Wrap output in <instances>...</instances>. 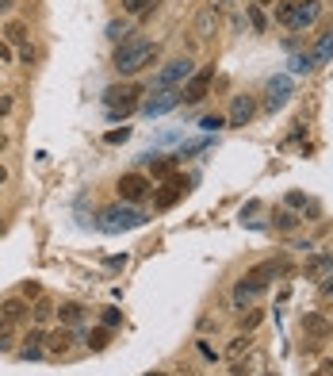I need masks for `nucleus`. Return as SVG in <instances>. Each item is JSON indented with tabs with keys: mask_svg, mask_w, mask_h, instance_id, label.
<instances>
[{
	"mask_svg": "<svg viewBox=\"0 0 333 376\" xmlns=\"http://www.w3.org/2000/svg\"><path fill=\"white\" fill-rule=\"evenodd\" d=\"M157 62V46L146 43V39H127L115 46V58H111V65H115L119 77H135V73H142L146 65Z\"/></svg>",
	"mask_w": 333,
	"mask_h": 376,
	"instance_id": "1",
	"label": "nucleus"
},
{
	"mask_svg": "<svg viewBox=\"0 0 333 376\" xmlns=\"http://www.w3.org/2000/svg\"><path fill=\"white\" fill-rule=\"evenodd\" d=\"M142 96H146V89L138 81H127V84H111L103 92V104H108V111H115V116H130L142 104Z\"/></svg>",
	"mask_w": 333,
	"mask_h": 376,
	"instance_id": "2",
	"label": "nucleus"
},
{
	"mask_svg": "<svg viewBox=\"0 0 333 376\" xmlns=\"http://www.w3.org/2000/svg\"><path fill=\"white\" fill-rule=\"evenodd\" d=\"M218 31H222V12H218L215 0H207V4H199V8H196L192 35H196V43H211Z\"/></svg>",
	"mask_w": 333,
	"mask_h": 376,
	"instance_id": "3",
	"label": "nucleus"
},
{
	"mask_svg": "<svg viewBox=\"0 0 333 376\" xmlns=\"http://www.w3.org/2000/svg\"><path fill=\"white\" fill-rule=\"evenodd\" d=\"M115 192L123 204H142L146 196H154V181L146 173H123L115 181Z\"/></svg>",
	"mask_w": 333,
	"mask_h": 376,
	"instance_id": "4",
	"label": "nucleus"
},
{
	"mask_svg": "<svg viewBox=\"0 0 333 376\" xmlns=\"http://www.w3.org/2000/svg\"><path fill=\"white\" fill-rule=\"evenodd\" d=\"M211 84H215V65H203V70H196L192 77L180 84V100L184 104H199V100H207Z\"/></svg>",
	"mask_w": 333,
	"mask_h": 376,
	"instance_id": "5",
	"label": "nucleus"
},
{
	"mask_svg": "<svg viewBox=\"0 0 333 376\" xmlns=\"http://www.w3.org/2000/svg\"><path fill=\"white\" fill-rule=\"evenodd\" d=\"M100 219H103V231H130V227H142L146 215L135 211V208H108Z\"/></svg>",
	"mask_w": 333,
	"mask_h": 376,
	"instance_id": "6",
	"label": "nucleus"
},
{
	"mask_svg": "<svg viewBox=\"0 0 333 376\" xmlns=\"http://www.w3.org/2000/svg\"><path fill=\"white\" fill-rule=\"evenodd\" d=\"M188 77H192V62H188V58H173L154 77V89H176V84H184Z\"/></svg>",
	"mask_w": 333,
	"mask_h": 376,
	"instance_id": "7",
	"label": "nucleus"
},
{
	"mask_svg": "<svg viewBox=\"0 0 333 376\" xmlns=\"http://www.w3.org/2000/svg\"><path fill=\"white\" fill-rule=\"evenodd\" d=\"M31 319V307L23 304V299H0V331H12V326H20Z\"/></svg>",
	"mask_w": 333,
	"mask_h": 376,
	"instance_id": "8",
	"label": "nucleus"
},
{
	"mask_svg": "<svg viewBox=\"0 0 333 376\" xmlns=\"http://www.w3.org/2000/svg\"><path fill=\"white\" fill-rule=\"evenodd\" d=\"M184 192H188V177L173 173V177H169V181H165V184H161V192L154 196V204H157L161 211H165V208H173V204H176L180 196H184Z\"/></svg>",
	"mask_w": 333,
	"mask_h": 376,
	"instance_id": "9",
	"label": "nucleus"
},
{
	"mask_svg": "<svg viewBox=\"0 0 333 376\" xmlns=\"http://www.w3.org/2000/svg\"><path fill=\"white\" fill-rule=\"evenodd\" d=\"M303 277L307 280H326V277H333V253H326V250H318V253H310L307 258V265H303Z\"/></svg>",
	"mask_w": 333,
	"mask_h": 376,
	"instance_id": "10",
	"label": "nucleus"
},
{
	"mask_svg": "<svg viewBox=\"0 0 333 376\" xmlns=\"http://www.w3.org/2000/svg\"><path fill=\"white\" fill-rule=\"evenodd\" d=\"M176 104H180V89H154L149 100L142 104V111H146V116H161V111H169Z\"/></svg>",
	"mask_w": 333,
	"mask_h": 376,
	"instance_id": "11",
	"label": "nucleus"
},
{
	"mask_svg": "<svg viewBox=\"0 0 333 376\" xmlns=\"http://www.w3.org/2000/svg\"><path fill=\"white\" fill-rule=\"evenodd\" d=\"M303 334L314 338V342H329V338H333V323L322 311H307V315H303Z\"/></svg>",
	"mask_w": 333,
	"mask_h": 376,
	"instance_id": "12",
	"label": "nucleus"
},
{
	"mask_svg": "<svg viewBox=\"0 0 333 376\" xmlns=\"http://www.w3.org/2000/svg\"><path fill=\"white\" fill-rule=\"evenodd\" d=\"M261 292H264V284H256L253 277H242V280L234 284V307H237V311H249L253 299L261 296Z\"/></svg>",
	"mask_w": 333,
	"mask_h": 376,
	"instance_id": "13",
	"label": "nucleus"
},
{
	"mask_svg": "<svg viewBox=\"0 0 333 376\" xmlns=\"http://www.w3.org/2000/svg\"><path fill=\"white\" fill-rule=\"evenodd\" d=\"M264 365H269V357H264L261 350H249L245 357H237L230 376H264Z\"/></svg>",
	"mask_w": 333,
	"mask_h": 376,
	"instance_id": "14",
	"label": "nucleus"
},
{
	"mask_svg": "<svg viewBox=\"0 0 333 376\" xmlns=\"http://www.w3.org/2000/svg\"><path fill=\"white\" fill-rule=\"evenodd\" d=\"M253 116H256V100H253V96H234V104H230V116H226V123H230V127H245Z\"/></svg>",
	"mask_w": 333,
	"mask_h": 376,
	"instance_id": "15",
	"label": "nucleus"
},
{
	"mask_svg": "<svg viewBox=\"0 0 333 376\" xmlns=\"http://www.w3.org/2000/svg\"><path fill=\"white\" fill-rule=\"evenodd\" d=\"M69 350H73V331H69V326L46 334V353H50V357H65Z\"/></svg>",
	"mask_w": 333,
	"mask_h": 376,
	"instance_id": "16",
	"label": "nucleus"
},
{
	"mask_svg": "<svg viewBox=\"0 0 333 376\" xmlns=\"http://www.w3.org/2000/svg\"><path fill=\"white\" fill-rule=\"evenodd\" d=\"M283 269H288V261H261V265H253L249 272H245V277H253L256 280V284H264V288H269L272 284V277H276V272H283Z\"/></svg>",
	"mask_w": 333,
	"mask_h": 376,
	"instance_id": "17",
	"label": "nucleus"
},
{
	"mask_svg": "<svg viewBox=\"0 0 333 376\" xmlns=\"http://www.w3.org/2000/svg\"><path fill=\"white\" fill-rule=\"evenodd\" d=\"M23 342H27L23 350H20V357H23V361H31V357H43V353H46V334H43V326H35V331L27 334Z\"/></svg>",
	"mask_w": 333,
	"mask_h": 376,
	"instance_id": "18",
	"label": "nucleus"
},
{
	"mask_svg": "<svg viewBox=\"0 0 333 376\" xmlns=\"http://www.w3.org/2000/svg\"><path fill=\"white\" fill-rule=\"evenodd\" d=\"M54 315H58V304H54L50 296H39V299H35V307H31V323H35V326L50 323Z\"/></svg>",
	"mask_w": 333,
	"mask_h": 376,
	"instance_id": "19",
	"label": "nucleus"
},
{
	"mask_svg": "<svg viewBox=\"0 0 333 376\" xmlns=\"http://www.w3.org/2000/svg\"><path fill=\"white\" fill-rule=\"evenodd\" d=\"M4 43L8 46H20V50H27V43H31V31H27V23H20V20H12L4 27Z\"/></svg>",
	"mask_w": 333,
	"mask_h": 376,
	"instance_id": "20",
	"label": "nucleus"
},
{
	"mask_svg": "<svg viewBox=\"0 0 333 376\" xmlns=\"http://www.w3.org/2000/svg\"><path fill=\"white\" fill-rule=\"evenodd\" d=\"M307 4V0H276V23H283V27H291L295 23V16H299V8Z\"/></svg>",
	"mask_w": 333,
	"mask_h": 376,
	"instance_id": "21",
	"label": "nucleus"
},
{
	"mask_svg": "<svg viewBox=\"0 0 333 376\" xmlns=\"http://www.w3.org/2000/svg\"><path fill=\"white\" fill-rule=\"evenodd\" d=\"M249 350H256L253 334H237V338H230V345H226V357H230V361H237V357H245Z\"/></svg>",
	"mask_w": 333,
	"mask_h": 376,
	"instance_id": "22",
	"label": "nucleus"
},
{
	"mask_svg": "<svg viewBox=\"0 0 333 376\" xmlns=\"http://www.w3.org/2000/svg\"><path fill=\"white\" fill-rule=\"evenodd\" d=\"M154 8H157V0H123V12H127L130 20H146Z\"/></svg>",
	"mask_w": 333,
	"mask_h": 376,
	"instance_id": "23",
	"label": "nucleus"
},
{
	"mask_svg": "<svg viewBox=\"0 0 333 376\" xmlns=\"http://www.w3.org/2000/svg\"><path fill=\"white\" fill-rule=\"evenodd\" d=\"M318 16H322V4H318V0H307V4L299 8V16H295L291 27H310L314 20H318Z\"/></svg>",
	"mask_w": 333,
	"mask_h": 376,
	"instance_id": "24",
	"label": "nucleus"
},
{
	"mask_svg": "<svg viewBox=\"0 0 333 376\" xmlns=\"http://www.w3.org/2000/svg\"><path fill=\"white\" fill-rule=\"evenodd\" d=\"M58 319H62V326H77V323H84V307L81 304H62Z\"/></svg>",
	"mask_w": 333,
	"mask_h": 376,
	"instance_id": "25",
	"label": "nucleus"
},
{
	"mask_svg": "<svg viewBox=\"0 0 333 376\" xmlns=\"http://www.w3.org/2000/svg\"><path fill=\"white\" fill-rule=\"evenodd\" d=\"M283 100H288V81H272V84H269V100H264V108H280Z\"/></svg>",
	"mask_w": 333,
	"mask_h": 376,
	"instance_id": "26",
	"label": "nucleus"
},
{
	"mask_svg": "<svg viewBox=\"0 0 333 376\" xmlns=\"http://www.w3.org/2000/svg\"><path fill=\"white\" fill-rule=\"evenodd\" d=\"M108 39H111V43H127V39H130V23H127V20H123V23L115 20V23L108 27Z\"/></svg>",
	"mask_w": 333,
	"mask_h": 376,
	"instance_id": "27",
	"label": "nucleus"
},
{
	"mask_svg": "<svg viewBox=\"0 0 333 376\" xmlns=\"http://www.w3.org/2000/svg\"><path fill=\"white\" fill-rule=\"evenodd\" d=\"M261 319H264V311L261 307H249V315L242 311V331L249 334V331H256V326H261Z\"/></svg>",
	"mask_w": 333,
	"mask_h": 376,
	"instance_id": "28",
	"label": "nucleus"
},
{
	"mask_svg": "<svg viewBox=\"0 0 333 376\" xmlns=\"http://www.w3.org/2000/svg\"><path fill=\"white\" fill-rule=\"evenodd\" d=\"M149 169H154V177H173L176 157H161V162H149Z\"/></svg>",
	"mask_w": 333,
	"mask_h": 376,
	"instance_id": "29",
	"label": "nucleus"
},
{
	"mask_svg": "<svg viewBox=\"0 0 333 376\" xmlns=\"http://www.w3.org/2000/svg\"><path fill=\"white\" fill-rule=\"evenodd\" d=\"M276 227H280V231H295V227H299V215H295V211H276Z\"/></svg>",
	"mask_w": 333,
	"mask_h": 376,
	"instance_id": "30",
	"label": "nucleus"
},
{
	"mask_svg": "<svg viewBox=\"0 0 333 376\" xmlns=\"http://www.w3.org/2000/svg\"><path fill=\"white\" fill-rule=\"evenodd\" d=\"M108 338H111V331H92L89 334V345H92V350H103V345H108Z\"/></svg>",
	"mask_w": 333,
	"mask_h": 376,
	"instance_id": "31",
	"label": "nucleus"
},
{
	"mask_svg": "<svg viewBox=\"0 0 333 376\" xmlns=\"http://www.w3.org/2000/svg\"><path fill=\"white\" fill-rule=\"evenodd\" d=\"M318 296H322V304H333V277L318 280Z\"/></svg>",
	"mask_w": 333,
	"mask_h": 376,
	"instance_id": "32",
	"label": "nucleus"
},
{
	"mask_svg": "<svg viewBox=\"0 0 333 376\" xmlns=\"http://www.w3.org/2000/svg\"><path fill=\"white\" fill-rule=\"evenodd\" d=\"M119 323H123V315L115 311V307H103V326L111 331V326H119Z\"/></svg>",
	"mask_w": 333,
	"mask_h": 376,
	"instance_id": "33",
	"label": "nucleus"
},
{
	"mask_svg": "<svg viewBox=\"0 0 333 376\" xmlns=\"http://www.w3.org/2000/svg\"><path fill=\"white\" fill-rule=\"evenodd\" d=\"M249 20H253L256 31H264V16H261V8H256V4H249Z\"/></svg>",
	"mask_w": 333,
	"mask_h": 376,
	"instance_id": "34",
	"label": "nucleus"
},
{
	"mask_svg": "<svg viewBox=\"0 0 333 376\" xmlns=\"http://www.w3.org/2000/svg\"><path fill=\"white\" fill-rule=\"evenodd\" d=\"M203 127H207V131H218V127H226V116H207V119H203Z\"/></svg>",
	"mask_w": 333,
	"mask_h": 376,
	"instance_id": "35",
	"label": "nucleus"
},
{
	"mask_svg": "<svg viewBox=\"0 0 333 376\" xmlns=\"http://www.w3.org/2000/svg\"><path fill=\"white\" fill-rule=\"evenodd\" d=\"M23 296H27V299H39V296H43V288L35 284V280H27V284H23Z\"/></svg>",
	"mask_w": 333,
	"mask_h": 376,
	"instance_id": "36",
	"label": "nucleus"
},
{
	"mask_svg": "<svg viewBox=\"0 0 333 376\" xmlns=\"http://www.w3.org/2000/svg\"><path fill=\"white\" fill-rule=\"evenodd\" d=\"M127 138H130V127H123V131H111L108 143H127Z\"/></svg>",
	"mask_w": 333,
	"mask_h": 376,
	"instance_id": "37",
	"label": "nucleus"
},
{
	"mask_svg": "<svg viewBox=\"0 0 333 376\" xmlns=\"http://www.w3.org/2000/svg\"><path fill=\"white\" fill-rule=\"evenodd\" d=\"M322 345H326V342H314V338H307V342H303V353H322Z\"/></svg>",
	"mask_w": 333,
	"mask_h": 376,
	"instance_id": "38",
	"label": "nucleus"
},
{
	"mask_svg": "<svg viewBox=\"0 0 333 376\" xmlns=\"http://www.w3.org/2000/svg\"><path fill=\"white\" fill-rule=\"evenodd\" d=\"M310 376H333V361H322L318 372H310Z\"/></svg>",
	"mask_w": 333,
	"mask_h": 376,
	"instance_id": "39",
	"label": "nucleus"
},
{
	"mask_svg": "<svg viewBox=\"0 0 333 376\" xmlns=\"http://www.w3.org/2000/svg\"><path fill=\"white\" fill-rule=\"evenodd\" d=\"M0 62H12V46H8L4 39H0Z\"/></svg>",
	"mask_w": 333,
	"mask_h": 376,
	"instance_id": "40",
	"label": "nucleus"
},
{
	"mask_svg": "<svg viewBox=\"0 0 333 376\" xmlns=\"http://www.w3.org/2000/svg\"><path fill=\"white\" fill-rule=\"evenodd\" d=\"M8 111H12V96H4V100H0V116H8Z\"/></svg>",
	"mask_w": 333,
	"mask_h": 376,
	"instance_id": "41",
	"label": "nucleus"
},
{
	"mask_svg": "<svg viewBox=\"0 0 333 376\" xmlns=\"http://www.w3.org/2000/svg\"><path fill=\"white\" fill-rule=\"evenodd\" d=\"M12 8H16V0H0V16H4V12H12Z\"/></svg>",
	"mask_w": 333,
	"mask_h": 376,
	"instance_id": "42",
	"label": "nucleus"
},
{
	"mask_svg": "<svg viewBox=\"0 0 333 376\" xmlns=\"http://www.w3.org/2000/svg\"><path fill=\"white\" fill-rule=\"evenodd\" d=\"M4 181H8V169H4V165H0V184H4Z\"/></svg>",
	"mask_w": 333,
	"mask_h": 376,
	"instance_id": "43",
	"label": "nucleus"
},
{
	"mask_svg": "<svg viewBox=\"0 0 333 376\" xmlns=\"http://www.w3.org/2000/svg\"><path fill=\"white\" fill-rule=\"evenodd\" d=\"M180 376H196V372L192 369H180Z\"/></svg>",
	"mask_w": 333,
	"mask_h": 376,
	"instance_id": "44",
	"label": "nucleus"
},
{
	"mask_svg": "<svg viewBox=\"0 0 333 376\" xmlns=\"http://www.w3.org/2000/svg\"><path fill=\"white\" fill-rule=\"evenodd\" d=\"M142 376H169V372H142Z\"/></svg>",
	"mask_w": 333,
	"mask_h": 376,
	"instance_id": "45",
	"label": "nucleus"
},
{
	"mask_svg": "<svg viewBox=\"0 0 333 376\" xmlns=\"http://www.w3.org/2000/svg\"><path fill=\"white\" fill-rule=\"evenodd\" d=\"M4 146H8V138H4V135H0V150H4Z\"/></svg>",
	"mask_w": 333,
	"mask_h": 376,
	"instance_id": "46",
	"label": "nucleus"
},
{
	"mask_svg": "<svg viewBox=\"0 0 333 376\" xmlns=\"http://www.w3.org/2000/svg\"><path fill=\"white\" fill-rule=\"evenodd\" d=\"M264 376H269V372H264Z\"/></svg>",
	"mask_w": 333,
	"mask_h": 376,
	"instance_id": "47",
	"label": "nucleus"
},
{
	"mask_svg": "<svg viewBox=\"0 0 333 376\" xmlns=\"http://www.w3.org/2000/svg\"><path fill=\"white\" fill-rule=\"evenodd\" d=\"M226 376H230V372H226Z\"/></svg>",
	"mask_w": 333,
	"mask_h": 376,
	"instance_id": "48",
	"label": "nucleus"
}]
</instances>
